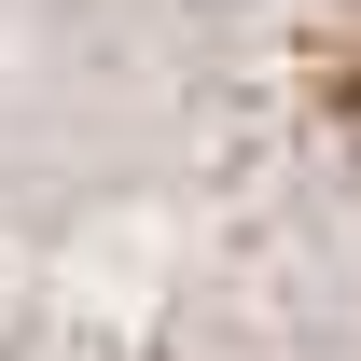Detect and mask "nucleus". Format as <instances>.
I'll list each match as a JSON object with an SVG mask.
<instances>
[{
	"label": "nucleus",
	"mask_w": 361,
	"mask_h": 361,
	"mask_svg": "<svg viewBox=\"0 0 361 361\" xmlns=\"http://www.w3.org/2000/svg\"><path fill=\"white\" fill-rule=\"evenodd\" d=\"M348 264L334 0H0V361H348Z\"/></svg>",
	"instance_id": "f257e3e1"
}]
</instances>
